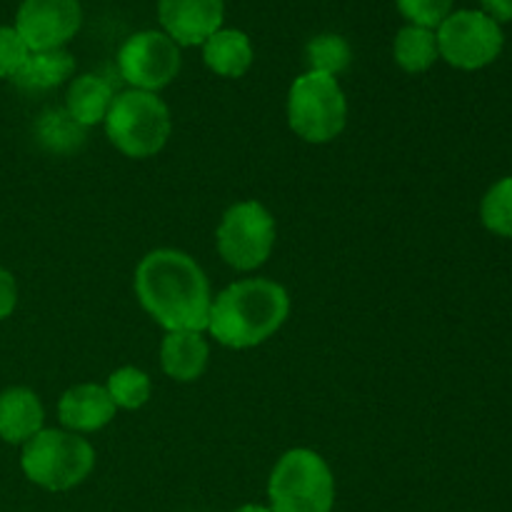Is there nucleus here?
<instances>
[{"label":"nucleus","instance_id":"nucleus-6","mask_svg":"<svg viewBox=\"0 0 512 512\" xmlns=\"http://www.w3.org/2000/svg\"><path fill=\"white\" fill-rule=\"evenodd\" d=\"M348 123V100L338 78L325 73L298 75L288 90V125L300 140L313 145L338 138Z\"/></svg>","mask_w":512,"mask_h":512},{"label":"nucleus","instance_id":"nucleus-20","mask_svg":"<svg viewBox=\"0 0 512 512\" xmlns=\"http://www.w3.org/2000/svg\"><path fill=\"white\" fill-rule=\"evenodd\" d=\"M305 60L313 73L325 75H340L348 70L350 60H353V50L350 43L338 33H323L315 35L308 45H305Z\"/></svg>","mask_w":512,"mask_h":512},{"label":"nucleus","instance_id":"nucleus-27","mask_svg":"<svg viewBox=\"0 0 512 512\" xmlns=\"http://www.w3.org/2000/svg\"><path fill=\"white\" fill-rule=\"evenodd\" d=\"M233 512H273L268 508V505H258V503H248V505H240L238 510Z\"/></svg>","mask_w":512,"mask_h":512},{"label":"nucleus","instance_id":"nucleus-21","mask_svg":"<svg viewBox=\"0 0 512 512\" xmlns=\"http://www.w3.org/2000/svg\"><path fill=\"white\" fill-rule=\"evenodd\" d=\"M105 390H108L115 408L140 410L150 400L153 383H150V375L145 373V370L133 368V365H125V368H118L115 373H110L108 383H105Z\"/></svg>","mask_w":512,"mask_h":512},{"label":"nucleus","instance_id":"nucleus-5","mask_svg":"<svg viewBox=\"0 0 512 512\" xmlns=\"http://www.w3.org/2000/svg\"><path fill=\"white\" fill-rule=\"evenodd\" d=\"M268 500L273 512H333V470L315 450H288L270 473Z\"/></svg>","mask_w":512,"mask_h":512},{"label":"nucleus","instance_id":"nucleus-11","mask_svg":"<svg viewBox=\"0 0 512 512\" xmlns=\"http://www.w3.org/2000/svg\"><path fill=\"white\" fill-rule=\"evenodd\" d=\"M158 20L178 45H203L223 28L225 0H158Z\"/></svg>","mask_w":512,"mask_h":512},{"label":"nucleus","instance_id":"nucleus-13","mask_svg":"<svg viewBox=\"0 0 512 512\" xmlns=\"http://www.w3.org/2000/svg\"><path fill=\"white\" fill-rule=\"evenodd\" d=\"M45 410L30 388H8L0 393V438L25 445L43 430Z\"/></svg>","mask_w":512,"mask_h":512},{"label":"nucleus","instance_id":"nucleus-18","mask_svg":"<svg viewBox=\"0 0 512 512\" xmlns=\"http://www.w3.org/2000/svg\"><path fill=\"white\" fill-rule=\"evenodd\" d=\"M393 58L405 73H425L440 58L438 35L435 30L408 23L395 35Z\"/></svg>","mask_w":512,"mask_h":512},{"label":"nucleus","instance_id":"nucleus-10","mask_svg":"<svg viewBox=\"0 0 512 512\" xmlns=\"http://www.w3.org/2000/svg\"><path fill=\"white\" fill-rule=\"evenodd\" d=\"M83 25L80 0H23L15 15L20 38L30 53L65 48Z\"/></svg>","mask_w":512,"mask_h":512},{"label":"nucleus","instance_id":"nucleus-14","mask_svg":"<svg viewBox=\"0 0 512 512\" xmlns=\"http://www.w3.org/2000/svg\"><path fill=\"white\" fill-rule=\"evenodd\" d=\"M210 360V345L203 333H168L160 345V365L175 383H195L205 373Z\"/></svg>","mask_w":512,"mask_h":512},{"label":"nucleus","instance_id":"nucleus-23","mask_svg":"<svg viewBox=\"0 0 512 512\" xmlns=\"http://www.w3.org/2000/svg\"><path fill=\"white\" fill-rule=\"evenodd\" d=\"M395 5L410 25L435 30L453 13L455 0H395Z\"/></svg>","mask_w":512,"mask_h":512},{"label":"nucleus","instance_id":"nucleus-25","mask_svg":"<svg viewBox=\"0 0 512 512\" xmlns=\"http://www.w3.org/2000/svg\"><path fill=\"white\" fill-rule=\"evenodd\" d=\"M18 305V283L5 268H0V323L10 318Z\"/></svg>","mask_w":512,"mask_h":512},{"label":"nucleus","instance_id":"nucleus-24","mask_svg":"<svg viewBox=\"0 0 512 512\" xmlns=\"http://www.w3.org/2000/svg\"><path fill=\"white\" fill-rule=\"evenodd\" d=\"M28 58L30 48L20 38L18 30L13 25H3L0 28V78L13 80L23 70V65L28 63Z\"/></svg>","mask_w":512,"mask_h":512},{"label":"nucleus","instance_id":"nucleus-15","mask_svg":"<svg viewBox=\"0 0 512 512\" xmlns=\"http://www.w3.org/2000/svg\"><path fill=\"white\" fill-rule=\"evenodd\" d=\"M203 60L220 78H243L255 60L253 43L238 28H220L203 43Z\"/></svg>","mask_w":512,"mask_h":512},{"label":"nucleus","instance_id":"nucleus-12","mask_svg":"<svg viewBox=\"0 0 512 512\" xmlns=\"http://www.w3.org/2000/svg\"><path fill=\"white\" fill-rule=\"evenodd\" d=\"M115 403L110 400L105 385L80 383L73 385L58 400V418L60 425L70 433H98L105 425L113 423Z\"/></svg>","mask_w":512,"mask_h":512},{"label":"nucleus","instance_id":"nucleus-19","mask_svg":"<svg viewBox=\"0 0 512 512\" xmlns=\"http://www.w3.org/2000/svg\"><path fill=\"white\" fill-rule=\"evenodd\" d=\"M85 130L80 123H75L65 108H50L35 123V138L40 140L43 148L50 153L68 155L75 153L85 143Z\"/></svg>","mask_w":512,"mask_h":512},{"label":"nucleus","instance_id":"nucleus-7","mask_svg":"<svg viewBox=\"0 0 512 512\" xmlns=\"http://www.w3.org/2000/svg\"><path fill=\"white\" fill-rule=\"evenodd\" d=\"M275 240H278V225L273 213L258 200H240L230 205L215 230L220 258L240 273H250L268 263Z\"/></svg>","mask_w":512,"mask_h":512},{"label":"nucleus","instance_id":"nucleus-9","mask_svg":"<svg viewBox=\"0 0 512 512\" xmlns=\"http://www.w3.org/2000/svg\"><path fill=\"white\" fill-rule=\"evenodd\" d=\"M180 45L163 30H140L118 50V73L133 90L158 93L180 73Z\"/></svg>","mask_w":512,"mask_h":512},{"label":"nucleus","instance_id":"nucleus-17","mask_svg":"<svg viewBox=\"0 0 512 512\" xmlns=\"http://www.w3.org/2000/svg\"><path fill=\"white\" fill-rule=\"evenodd\" d=\"M75 73V58L70 50L55 48V50H40V53H30L28 63L23 65L13 83L23 90H53L63 85L65 80L73 78Z\"/></svg>","mask_w":512,"mask_h":512},{"label":"nucleus","instance_id":"nucleus-4","mask_svg":"<svg viewBox=\"0 0 512 512\" xmlns=\"http://www.w3.org/2000/svg\"><path fill=\"white\" fill-rule=\"evenodd\" d=\"M105 133L125 158L145 160L165 148L173 133V118L158 93L128 88L115 95L105 118Z\"/></svg>","mask_w":512,"mask_h":512},{"label":"nucleus","instance_id":"nucleus-1","mask_svg":"<svg viewBox=\"0 0 512 512\" xmlns=\"http://www.w3.org/2000/svg\"><path fill=\"white\" fill-rule=\"evenodd\" d=\"M135 295L165 333H205L213 293L205 270L175 248L150 250L135 268Z\"/></svg>","mask_w":512,"mask_h":512},{"label":"nucleus","instance_id":"nucleus-2","mask_svg":"<svg viewBox=\"0 0 512 512\" xmlns=\"http://www.w3.org/2000/svg\"><path fill=\"white\" fill-rule=\"evenodd\" d=\"M290 295L268 278H248L228 285L213 298L208 333L230 350L263 345L285 325Z\"/></svg>","mask_w":512,"mask_h":512},{"label":"nucleus","instance_id":"nucleus-22","mask_svg":"<svg viewBox=\"0 0 512 512\" xmlns=\"http://www.w3.org/2000/svg\"><path fill=\"white\" fill-rule=\"evenodd\" d=\"M480 220L490 233L512 238V178H503L485 193L480 203Z\"/></svg>","mask_w":512,"mask_h":512},{"label":"nucleus","instance_id":"nucleus-3","mask_svg":"<svg viewBox=\"0 0 512 512\" xmlns=\"http://www.w3.org/2000/svg\"><path fill=\"white\" fill-rule=\"evenodd\" d=\"M20 468L38 488L65 493L78 488L93 473L95 448L78 433L43 428L23 445Z\"/></svg>","mask_w":512,"mask_h":512},{"label":"nucleus","instance_id":"nucleus-8","mask_svg":"<svg viewBox=\"0 0 512 512\" xmlns=\"http://www.w3.org/2000/svg\"><path fill=\"white\" fill-rule=\"evenodd\" d=\"M440 58L458 70H480L503 53L505 35L483 10H453L435 28Z\"/></svg>","mask_w":512,"mask_h":512},{"label":"nucleus","instance_id":"nucleus-26","mask_svg":"<svg viewBox=\"0 0 512 512\" xmlns=\"http://www.w3.org/2000/svg\"><path fill=\"white\" fill-rule=\"evenodd\" d=\"M483 13L490 15L495 23H510L512 20V0H480Z\"/></svg>","mask_w":512,"mask_h":512},{"label":"nucleus","instance_id":"nucleus-16","mask_svg":"<svg viewBox=\"0 0 512 512\" xmlns=\"http://www.w3.org/2000/svg\"><path fill=\"white\" fill-rule=\"evenodd\" d=\"M113 100L115 93L108 80L93 73H83L70 80L68 93H65V110L75 123H80L83 128H93V125L105 123Z\"/></svg>","mask_w":512,"mask_h":512}]
</instances>
